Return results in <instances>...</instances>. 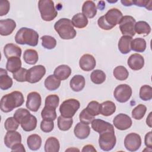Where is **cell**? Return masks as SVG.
Masks as SVG:
<instances>
[{"label":"cell","instance_id":"1","mask_svg":"<svg viewBox=\"0 0 152 152\" xmlns=\"http://www.w3.org/2000/svg\"><path fill=\"white\" fill-rule=\"evenodd\" d=\"M24 102V96L20 91H14L4 96L1 100V110L5 113L11 112L21 106Z\"/></svg>","mask_w":152,"mask_h":152},{"label":"cell","instance_id":"2","mask_svg":"<svg viewBox=\"0 0 152 152\" xmlns=\"http://www.w3.org/2000/svg\"><path fill=\"white\" fill-rule=\"evenodd\" d=\"M15 41L20 45L36 46L38 43L39 34L33 29L27 27H21L15 34Z\"/></svg>","mask_w":152,"mask_h":152},{"label":"cell","instance_id":"3","mask_svg":"<svg viewBox=\"0 0 152 152\" xmlns=\"http://www.w3.org/2000/svg\"><path fill=\"white\" fill-rule=\"evenodd\" d=\"M54 28L60 37L64 40L74 39L77 34L71 20L68 18H62L59 19L55 23Z\"/></svg>","mask_w":152,"mask_h":152},{"label":"cell","instance_id":"4","mask_svg":"<svg viewBox=\"0 0 152 152\" xmlns=\"http://www.w3.org/2000/svg\"><path fill=\"white\" fill-rule=\"evenodd\" d=\"M38 7L42 18L46 21L53 20L58 15L53 1L51 0H40Z\"/></svg>","mask_w":152,"mask_h":152},{"label":"cell","instance_id":"5","mask_svg":"<svg viewBox=\"0 0 152 152\" xmlns=\"http://www.w3.org/2000/svg\"><path fill=\"white\" fill-rule=\"evenodd\" d=\"M80 106V102L75 99H69L64 101L59 107L61 116L72 118Z\"/></svg>","mask_w":152,"mask_h":152},{"label":"cell","instance_id":"6","mask_svg":"<svg viewBox=\"0 0 152 152\" xmlns=\"http://www.w3.org/2000/svg\"><path fill=\"white\" fill-rule=\"evenodd\" d=\"M99 134V144L100 148L105 151L112 150L115 146L116 142L115 130L107 131Z\"/></svg>","mask_w":152,"mask_h":152},{"label":"cell","instance_id":"7","mask_svg":"<svg viewBox=\"0 0 152 152\" xmlns=\"http://www.w3.org/2000/svg\"><path fill=\"white\" fill-rule=\"evenodd\" d=\"M136 23L135 18L131 15L123 16L120 23L119 28L123 36L132 37L135 36V24Z\"/></svg>","mask_w":152,"mask_h":152},{"label":"cell","instance_id":"8","mask_svg":"<svg viewBox=\"0 0 152 152\" xmlns=\"http://www.w3.org/2000/svg\"><path fill=\"white\" fill-rule=\"evenodd\" d=\"M46 74V68L42 65H38L27 70L26 80L30 83L39 82Z\"/></svg>","mask_w":152,"mask_h":152},{"label":"cell","instance_id":"9","mask_svg":"<svg viewBox=\"0 0 152 152\" xmlns=\"http://www.w3.org/2000/svg\"><path fill=\"white\" fill-rule=\"evenodd\" d=\"M131 87L126 84H120L118 86L113 93L115 99L120 103L126 102L132 95Z\"/></svg>","mask_w":152,"mask_h":152},{"label":"cell","instance_id":"10","mask_svg":"<svg viewBox=\"0 0 152 152\" xmlns=\"http://www.w3.org/2000/svg\"><path fill=\"white\" fill-rule=\"evenodd\" d=\"M141 145V138L139 134L132 132L128 134L125 138L124 145L125 148L130 151L138 150Z\"/></svg>","mask_w":152,"mask_h":152},{"label":"cell","instance_id":"11","mask_svg":"<svg viewBox=\"0 0 152 152\" xmlns=\"http://www.w3.org/2000/svg\"><path fill=\"white\" fill-rule=\"evenodd\" d=\"M42 98L39 93L33 91L28 94L27 97L26 107L28 110L32 112H37L40 108Z\"/></svg>","mask_w":152,"mask_h":152},{"label":"cell","instance_id":"12","mask_svg":"<svg viewBox=\"0 0 152 152\" xmlns=\"http://www.w3.org/2000/svg\"><path fill=\"white\" fill-rule=\"evenodd\" d=\"M113 123L116 128L124 131L129 128L132 126V122L128 115L124 113H119L114 118Z\"/></svg>","mask_w":152,"mask_h":152},{"label":"cell","instance_id":"13","mask_svg":"<svg viewBox=\"0 0 152 152\" xmlns=\"http://www.w3.org/2000/svg\"><path fill=\"white\" fill-rule=\"evenodd\" d=\"M123 17L122 13L117 8H111L104 15V17L106 22L113 27L119 24Z\"/></svg>","mask_w":152,"mask_h":152},{"label":"cell","instance_id":"14","mask_svg":"<svg viewBox=\"0 0 152 152\" xmlns=\"http://www.w3.org/2000/svg\"><path fill=\"white\" fill-rule=\"evenodd\" d=\"M96 65L94 57L90 54L83 55L79 61V65L81 69L85 71H90L93 69Z\"/></svg>","mask_w":152,"mask_h":152},{"label":"cell","instance_id":"15","mask_svg":"<svg viewBox=\"0 0 152 152\" xmlns=\"http://www.w3.org/2000/svg\"><path fill=\"white\" fill-rule=\"evenodd\" d=\"M16 27V23L11 18L0 20V34L1 36L11 34Z\"/></svg>","mask_w":152,"mask_h":152},{"label":"cell","instance_id":"16","mask_svg":"<svg viewBox=\"0 0 152 152\" xmlns=\"http://www.w3.org/2000/svg\"><path fill=\"white\" fill-rule=\"evenodd\" d=\"M128 65L132 70H140L142 69L144 65V59L140 54L134 53L129 57L128 59Z\"/></svg>","mask_w":152,"mask_h":152},{"label":"cell","instance_id":"17","mask_svg":"<svg viewBox=\"0 0 152 152\" xmlns=\"http://www.w3.org/2000/svg\"><path fill=\"white\" fill-rule=\"evenodd\" d=\"M91 128L96 132L100 134L107 131H113V126L103 120L100 119H94L91 122Z\"/></svg>","mask_w":152,"mask_h":152},{"label":"cell","instance_id":"18","mask_svg":"<svg viewBox=\"0 0 152 152\" xmlns=\"http://www.w3.org/2000/svg\"><path fill=\"white\" fill-rule=\"evenodd\" d=\"M21 142V134L15 131H8L4 137L5 145L11 148L14 144Z\"/></svg>","mask_w":152,"mask_h":152},{"label":"cell","instance_id":"19","mask_svg":"<svg viewBox=\"0 0 152 152\" xmlns=\"http://www.w3.org/2000/svg\"><path fill=\"white\" fill-rule=\"evenodd\" d=\"M37 119L31 113L26 116L21 121L20 125L23 129L25 131H31L36 128L37 126Z\"/></svg>","mask_w":152,"mask_h":152},{"label":"cell","instance_id":"20","mask_svg":"<svg viewBox=\"0 0 152 152\" xmlns=\"http://www.w3.org/2000/svg\"><path fill=\"white\" fill-rule=\"evenodd\" d=\"M74 135L78 139L83 140L87 138L90 133V126L82 122H78L75 125L74 129Z\"/></svg>","mask_w":152,"mask_h":152},{"label":"cell","instance_id":"21","mask_svg":"<svg viewBox=\"0 0 152 152\" xmlns=\"http://www.w3.org/2000/svg\"><path fill=\"white\" fill-rule=\"evenodd\" d=\"M21 52V48L14 43H8L4 48V53L7 59L14 56L20 58Z\"/></svg>","mask_w":152,"mask_h":152},{"label":"cell","instance_id":"22","mask_svg":"<svg viewBox=\"0 0 152 152\" xmlns=\"http://www.w3.org/2000/svg\"><path fill=\"white\" fill-rule=\"evenodd\" d=\"M82 12L87 18H92L97 13V7L93 1H86L82 7Z\"/></svg>","mask_w":152,"mask_h":152},{"label":"cell","instance_id":"23","mask_svg":"<svg viewBox=\"0 0 152 152\" xmlns=\"http://www.w3.org/2000/svg\"><path fill=\"white\" fill-rule=\"evenodd\" d=\"M86 81L84 77L81 75H74L69 82V86L71 89L75 92L81 91L85 86Z\"/></svg>","mask_w":152,"mask_h":152},{"label":"cell","instance_id":"24","mask_svg":"<svg viewBox=\"0 0 152 152\" xmlns=\"http://www.w3.org/2000/svg\"><path fill=\"white\" fill-rule=\"evenodd\" d=\"M71 74V69L66 65H61L57 66L53 72V75L59 80H66Z\"/></svg>","mask_w":152,"mask_h":152},{"label":"cell","instance_id":"25","mask_svg":"<svg viewBox=\"0 0 152 152\" xmlns=\"http://www.w3.org/2000/svg\"><path fill=\"white\" fill-rule=\"evenodd\" d=\"M13 82L12 78L8 75L7 71L3 69H0V88L1 90H6L9 89L12 86Z\"/></svg>","mask_w":152,"mask_h":152},{"label":"cell","instance_id":"26","mask_svg":"<svg viewBox=\"0 0 152 152\" xmlns=\"http://www.w3.org/2000/svg\"><path fill=\"white\" fill-rule=\"evenodd\" d=\"M132 40V37L128 36H122L120 38L118 42V49L122 54H127L131 51Z\"/></svg>","mask_w":152,"mask_h":152},{"label":"cell","instance_id":"27","mask_svg":"<svg viewBox=\"0 0 152 152\" xmlns=\"http://www.w3.org/2000/svg\"><path fill=\"white\" fill-rule=\"evenodd\" d=\"M115 104L112 101H106L100 104V113L105 116H109L115 113Z\"/></svg>","mask_w":152,"mask_h":152},{"label":"cell","instance_id":"28","mask_svg":"<svg viewBox=\"0 0 152 152\" xmlns=\"http://www.w3.org/2000/svg\"><path fill=\"white\" fill-rule=\"evenodd\" d=\"M7 59L6 68L10 72L14 73L21 68V61L20 57L14 56Z\"/></svg>","mask_w":152,"mask_h":152},{"label":"cell","instance_id":"29","mask_svg":"<svg viewBox=\"0 0 152 152\" xmlns=\"http://www.w3.org/2000/svg\"><path fill=\"white\" fill-rule=\"evenodd\" d=\"M27 144L28 148L33 151L37 150L42 145V138L37 134H31L27 139Z\"/></svg>","mask_w":152,"mask_h":152},{"label":"cell","instance_id":"30","mask_svg":"<svg viewBox=\"0 0 152 152\" xmlns=\"http://www.w3.org/2000/svg\"><path fill=\"white\" fill-rule=\"evenodd\" d=\"M59 148V142L56 138L51 137L46 140L45 144V151L46 152H58Z\"/></svg>","mask_w":152,"mask_h":152},{"label":"cell","instance_id":"31","mask_svg":"<svg viewBox=\"0 0 152 152\" xmlns=\"http://www.w3.org/2000/svg\"><path fill=\"white\" fill-rule=\"evenodd\" d=\"M23 59L26 64L34 65L39 59L38 53L34 49H27L24 52Z\"/></svg>","mask_w":152,"mask_h":152},{"label":"cell","instance_id":"32","mask_svg":"<svg viewBox=\"0 0 152 152\" xmlns=\"http://www.w3.org/2000/svg\"><path fill=\"white\" fill-rule=\"evenodd\" d=\"M72 23L77 28H82L86 27L88 24L87 18L83 13H77L72 18Z\"/></svg>","mask_w":152,"mask_h":152},{"label":"cell","instance_id":"33","mask_svg":"<svg viewBox=\"0 0 152 152\" xmlns=\"http://www.w3.org/2000/svg\"><path fill=\"white\" fill-rule=\"evenodd\" d=\"M61 84V80H58L54 75H49L45 80L44 85L49 91L57 90Z\"/></svg>","mask_w":152,"mask_h":152},{"label":"cell","instance_id":"34","mask_svg":"<svg viewBox=\"0 0 152 152\" xmlns=\"http://www.w3.org/2000/svg\"><path fill=\"white\" fill-rule=\"evenodd\" d=\"M131 50L137 52H143L146 49V41L141 37L132 40L131 43Z\"/></svg>","mask_w":152,"mask_h":152},{"label":"cell","instance_id":"35","mask_svg":"<svg viewBox=\"0 0 152 152\" xmlns=\"http://www.w3.org/2000/svg\"><path fill=\"white\" fill-rule=\"evenodd\" d=\"M135 32L138 34L147 35L151 32V27L148 23L144 21H139L137 22L134 27Z\"/></svg>","mask_w":152,"mask_h":152},{"label":"cell","instance_id":"36","mask_svg":"<svg viewBox=\"0 0 152 152\" xmlns=\"http://www.w3.org/2000/svg\"><path fill=\"white\" fill-rule=\"evenodd\" d=\"M106 76L105 73L100 69L94 70L90 75L91 81L96 84H102L106 80Z\"/></svg>","mask_w":152,"mask_h":152},{"label":"cell","instance_id":"37","mask_svg":"<svg viewBox=\"0 0 152 152\" xmlns=\"http://www.w3.org/2000/svg\"><path fill=\"white\" fill-rule=\"evenodd\" d=\"M73 120L72 118H65L62 116H59L58 118V128L63 131L69 130L72 125Z\"/></svg>","mask_w":152,"mask_h":152},{"label":"cell","instance_id":"38","mask_svg":"<svg viewBox=\"0 0 152 152\" xmlns=\"http://www.w3.org/2000/svg\"><path fill=\"white\" fill-rule=\"evenodd\" d=\"M113 74L116 79L120 81L126 80L129 76V72L126 68L121 65L116 66L113 69Z\"/></svg>","mask_w":152,"mask_h":152},{"label":"cell","instance_id":"39","mask_svg":"<svg viewBox=\"0 0 152 152\" xmlns=\"http://www.w3.org/2000/svg\"><path fill=\"white\" fill-rule=\"evenodd\" d=\"M41 116L43 119L54 121L56 119V109L45 106L41 112Z\"/></svg>","mask_w":152,"mask_h":152},{"label":"cell","instance_id":"40","mask_svg":"<svg viewBox=\"0 0 152 152\" xmlns=\"http://www.w3.org/2000/svg\"><path fill=\"white\" fill-rule=\"evenodd\" d=\"M42 45L43 48L47 49H52L56 45V39L50 36L45 35L41 37Z\"/></svg>","mask_w":152,"mask_h":152},{"label":"cell","instance_id":"41","mask_svg":"<svg viewBox=\"0 0 152 152\" xmlns=\"http://www.w3.org/2000/svg\"><path fill=\"white\" fill-rule=\"evenodd\" d=\"M140 97L144 101L150 100L152 99V87L148 85L142 86L140 90Z\"/></svg>","mask_w":152,"mask_h":152},{"label":"cell","instance_id":"42","mask_svg":"<svg viewBox=\"0 0 152 152\" xmlns=\"http://www.w3.org/2000/svg\"><path fill=\"white\" fill-rule=\"evenodd\" d=\"M147 110V107L145 105L140 104L137 106L132 111V116L136 120H140L144 116Z\"/></svg>","mask_w":152,"mask_h":152},{"label":"cell","instance_id":"43","mask_svg":"<svg viewBox=\"0 0 152 152\" xmlns=\"http://www.w3.org/2000/svg\"><path fill=\"white\" fill-rule=\"evenodd\" d=\"M59 103V98L56 94H50L45 99V106L56 109Z\"/></svg>","mask_w":152,"mask_h":152},{"label":"cell","instance_id":"44","mask_svg":"<svg viewBox=\"0 0 152 152\" xmlns=\"http://www.w3.org/2000/svg\"><path fill=\"white\" fill-rule=\"evenodd\" d=\"M94 116L90 114L86 108L84 109L80 113L79 119L81 122L88 125L91 124L92 121L94 119Z\"/></svg>","mask_w":152,"mask_h":152},{"label":"cell","instance_id":"45","mask_svg":"<svg viewBox=\"0 0 152 152\" xmlns=\"http://www.w3.org/2000/svg\"><path fill=\"white\" fill-rule=\"evenodd\" d=\"M19 124L14 117H9L5 121L4 127L7 131H16L18 128Z\"/></svg>","mask_w":152,"mask_h":152},{"label":"cell","instance_id":"46","mask_svg":"<svg viewBox=\"0 0 152 152\" xmlns=\"http://www.w3.org/2000/svg\"><path fill=\"white\" fill-rule=\"evenodd\" d=\"M100 104L97 101H91L88 104L86 109L93 116H97L100 114Z\"/></svg>","mask_w":152,"mask_h":152},{"label":"cell","instance_id":"47","mask_svg":"<svg viewBox=\"0 0 152 152\" xmlns=\"http://www.w3.org/2000/svg\"><path fill=\"white\" fill-rule=\"evenodd\" d=\"M27 69L24 68H21L17 71L12 73L13 78L18 82H24L27 81L26 76H27Z\"/></svg>","mask_w":152,"mask_h":152},{"label":"cell","instance_id":"48","mask_svg":"<svg viewBox=\"0 0 152 152\" xmlns=\"http://www.w3.org/2000/svg\"><path fill=\"white\" fill-rule=\"evenodd\" d=\"M54 128L53 121L43 119L40 123V129L44 132H50Z\"/></svg>","mask_w":152,"mask_h":152},{"label":"cell","instance_id":"49","mask_svg":"<svg viewBox=\"0 0 152 152\" xmlns=\"http://www.w3.org/2000/svg\"><path fill=\"white\" fill-rule=\"evenodd\" d=\"M30 112L26 109L24 108H20L18 109H17L14 114V118L18 121V122L20 124L21 121H22V119L27 115L30 114Z\"/></svg>","mask_w":152,"mask_h":152},{"label":"cell","instance_id":"50","mask_svg":"<svg viewBox=\"0 0 152 152\" xmlns=\"http://www.w3.org/2000/svg\"><path fill=\"white\" fill-rule=\"evenodd\" d=\"M10 8V4L8 1L2 0L0 2V16H3L8 12Z\"/></svg>","mask_w":152,"mask_h":152},{"label":"cell","instance_id":"51","mask_svg":"<svg viewBox=\"0 0 152 152\" xmlns=\"http://www.w3.org/2000/svg\"><path fill=\"white\" fill-rule=\"evenodd\" d=\"M97 24L100 28L104 30H109L113 28V26L109 25L104 19V15L101 16L97 20Z\"/></svg>","mask_w":152,"mask_h":152},{"label":"cell","instance_id":"52","mask_svg":"<svg viewBox=\"0 0 152 152\" xmlns=\"http://www.w3.org/2000/svg\"><path fill=\"white\" fill-rule=\"evenodd\" d=\"M133 4H135L138 7H145L147 10L151 11V1H142V0H135L132 1Z\"/></svg>","mask_w":152,"mask_h":152},{"label":"cell","instance_id":"53","mask_svg":"<svg viewBox=\"0 0 152 152\" xmlns=\"http://www.w3.org/2000/svg\"><path fill=\"white\" fill-rule=\"evenodd\" d=\"M151 137H152L151 131H150V132H148V133L146 134V135L145 136V138H144L145 145H146L147 147H148V148H149L150 149L152 148Z\"/></svg>","mask_w":152,"mask_h":152},{"label":"cell","instance_id":"54","mask_svg":"<svg viewBox=\"0 0 152 152\" xmlns=\"http://www.w3.org/2000/svg\"><path fill=\"white\" fill-rule=\"evenodd\" d=\"M12 151H21V152H25L26 150L24 148V145L21 143H17L14 144L11 148Z\"/></svg>","mask_w":152,"mask_h":152},{"label":"cell","instance_id":"55","mask_svg":"<svg viewBox=\"0 0 152 152\" xmlns=\"http://www.w3.org/2000/svg\"><path fill=\"white\" fill-rule=\"evenodd\" d=\"M83 152H86V151H88V152H96V150L95 149V148L93 147V145L88 144V145H86L85 146H84V147L83 148L82 150Z\"/></svg>","mask_w":152,"mask_h":152},{"label":"cell","instance_id":"56","mask_svg":"<svg viewBox=\"0 0 152 152\" xmlns=\"http://www.w3.org/2000/svg\"><path fill=\"white\" fill-rule=\"evenodd\" d=\"M121 3L123 4V5L124 6H131L133 4L132 1H129V0H121Z\"/></svg>","mask_w":152,"mask_h":152},{"label":"cell","instance_id":"57","mask_svg":"<svg viewBox=\"0 0 152 152\" xmlns=\"http://www.w3.org/2000/svg\"><path fill=\"white\" fill-rule=\"evenodd\" d=\"M151 114H152V113L150 112V113H149L148 116H147V119H146L147 125L149 127H150V128H151V126H151Z\"/></svg>","mask_w":152,"mask_h":152}]
</instances>
